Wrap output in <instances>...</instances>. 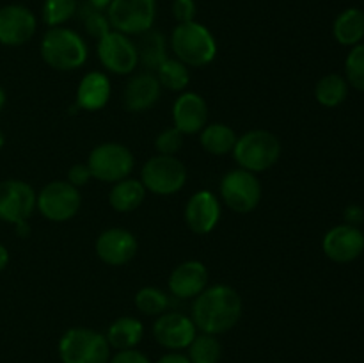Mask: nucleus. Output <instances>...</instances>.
Instances as JSON below:
<instances>
[{
  "instance_id": "obj_1",
  "label": "nucleus",
  "mask_w": 364,
  "mask_h": 363,
  "mask_svg": "<svg viewBox=\"0 0 364 363\" xmlns=\"http://www.w3.org/2000/svg\"><path fill=\"white\" fill-rule=\"evenodd\" d=\"M244 312L242 295L233 287L224 283L208 285L194 298L191 319L201 333L223 335L233 330Z\"/></svg>"
},
{
  "instance_id": "obj_2",
  "label": "nucleus",
  "mask_w": 364,
  "mask_h": 363,
  "mask_svg": "<svg viewBox=\"0 0 364 363\" xmlns=\"http://www.w3.org/2000/svg\"><path fill=\"white\" fill-rule=\"evenodd\" d=\"M174 57L188 68H205L217 57V41L208 27L199 21L178 23L171 32Z\"/></svg>"
},
{
  "instance_id": "obj_3",
  "label": "nucleus",
  "mask_w": 364,
  "mask_h": 363,
  "mask_svg": "<svg viewBox=\"0 0 364 363\" xmlns=\"http://www.w3.org/2000/svg\"><path fill=\"white\" fill-rule=\"evenodd\" d=\"M281 152L283 146L276 134L265 128H255L238 135L231 155L238 167L258 174L276 166L281 159Z\"/></svg>"
},
{
  "instance_id": "obj_4",
  "label": "nucleus",
  "mask_w": 364,
  "mask_h": 363,
  "mask_svg": "<svg viewBox=\"0 0 364 363\" xmlns=\"http://www.w3.org/2000/svg\"><path fill=\"white\" fill-rule=\"evenodd\" d=\"M87 43L77 31L68 27H52L41 39V57L57 71H75L87 60Z\"/></svg>"
},
{
  "instance_id": "obj_5",
  "label": "nucleus",
  "mask_w": 364,
  "mask_h": 363,
  "mask_svg": "<svg viewBox=\"0 0 364 363\" xmlns=\"http://www.w3.org/2000/svg\"><path fill=\"white\" fill-rule=\"evenodd\" d=\"M59 358L63 363H109L110 345L91 327H71L59 340Z\"/></svg>"
},
{
  "instance_id": "obj_6",
  "label": "nucleus",
  "mask_w": 364,
  "mask_h": 363,
  "mask_svg": "<svg viewBox=\"0 0 364 363\" xmlns=\"http://www.w3.org/2000/svg\"><path fill=\"white\" fill-rule=\"evenodd\" d=\"M141 182L155 196H173L187 184V167L176 155L149 157L141 167Z\"/></svg>"
},
{
  "instance_id": "obj_7",
  "label": "nucleus",
  "mask_w": 364,
  "mask_h": 363,
  "mask_svg": "<svg viewBox=\"0 0 364 363\" xmlns=\"http://www.w3.org/2000/svg\"><path fill=\"white\" fill-rule=\"evenodd\" d=\"M85 164L91 169L92 178L105 184H116L130 177L135 167V157L132 149L121 142H102L91 149Z\"/></svg>"
},
{
  "instance_id": "obj_8",
  "label": "nucleus",
  "mask_w": 364,
  "mask_h": 363,
  "mask_svg": "<svg viewBox=\"0 0 364 363\" xmlns=\"http://www.w3.org/2000/svg\"><path fill=\"white\" fill-rule=\"evenodd\" d=\"M219 192L228 209L237 214H251L262 201L263 187L258 174L235 167L223 177Z\"/></svg>"
},
{
  "instance_id": "obj_9",
  "label": "nucleus",
  "mask_w": 364,
  "mask_h": 363,
  "mask_svg": "<svg viewBox=\"0 0 364 363\" xmlns=\"http://www.w3.org/2000/svg\"><path fill=\"white\" fill-rule=\"evenodd\" d=\"M105 13L112 31L127 36H141L153 28L156 0H112Z\"/></svg>"
},
{
  "instance_id": "obj_10",
  "label": "nucleus",
  "mask_w": 364,
  "mask_h": 363,
  "mask_svg": "<svg viewBox=\"0 0 364 363\" xmlns=\"http://www.w3.org/2000/svg\"><path fill=\"white\" fill-rule=\"evenodd\" d=\"M82 206V196L77 187L68 180H55L46 184L36 199V210L52 223H66L73 219Z\"/></svg>"
},
{
  "instance_id": "obj_11",
  "label": "nucleus",
  "mask_w": 364,
  "mask_h": 363,
  "mask_svg": "<svg viewBox=\"0 0 364 363\" xmlns=\"http://www.w3.org/2000/svg\"><path fill=\"white\" fill-rule=\"evenodd\" d=\"M96 52L102 66L114 75H130L139 66L137 43L123 32L109 31L102 36Z\"/></svg>"
},
{
  "instance_id": "obj_12",
  "label": "nucleus",
  "mask_w": 364,
  "mask_h": 363,
  "mask_svg": "<svg viewBox=\"0 0 364 363\" xmlns=\"http://www.w3.org/2000/svg\"><path fill=\"white\" fill-rule=\"evenodd\" d=\"M34 189L21 180L0 182V221L11 224L27 223L36 210Z\"/></svg>"
},
{
  "instance_id": "obj_13",
  "label": "nucleus",
  "mask_w": 364,
  "mask_h": 363,
  "mask_svg": "<svg viewBox=\"0 0 364 363\" xmlns=\"http://www.w3.org/2000/svg\"><path fill=\"white\" fill-rule=\"evenodd\" d=\"M198 335L194 320L180 312H169L156 317L153 324V337L162 347L169 351H181L191 345Z\"/></svg>"
},
{
  "instance_id": "obj_14",
  "label": "nucleus",
  "mask_w": 364,
  "mask_h": 363,
  "mask_svg": "<svg viewBox=\"0 0 364 363\" xmlns=\"http://www.w3.org/2000/svg\"><path fill=\"white\" fill-rule=\"evenodd\" d=\"M98 258L110 267H121L132 262L139 251V241L130 230L107 228L95 242Z\"/></svg>"
},
{
  "instance_id": "obj_15",
  "label": "nucleus",
  "mask_w": 364,
  "mask_h": 363,
  "mask_svg": "<svg viewBox=\"0 0 364 363\" xmlns=\"http://www.w3.org/2000/svg\"><path fill=\"white\" fill-rule=\"evenodd\" d=\"M38 28V18L28 7L9 4L0 7V43L21 46L31 41Z\"/></svg>"
},
{
  "instance_id": "obj_16",
  "label": "nucleus",
  "mask_w": 364,
  "mask_h": 363,
  "mask_svg": "<svg viewBox=\"0 0 364 363\" xmlns=\"http://www.w3.org/2000/svg\"><path fill=\"white\" fill-rule=\"evenodd\" d=\"M223 214L220 199L212 191L194 192L185 205V224L196 235H208L217 228Z\"/></svg>"
},
{
  "instance_id": "obj_17",
  "label": "nucleus",
  "mask_w": 364,
  "mask_h": 363,
  "mask_svg": "<svg viewBox=\"0 0 364 363\" xmlns=\"http://www.w3.org/2000/svg\"><path fill=\"white\" fill-rule=\"evenodd\" d=\"M322 249L333 262L348 263L363 255L364 233L352 224H338L323 235Z\"/></svg>"
},
{
  "instance_id": "obj_18",
  "label": "nucleus",
  "mask_w": 364,
  "mask_h": 363,
  "mask_svg": "<svg viewBox=\"0 0 364 363\" xmlns=\"http://www.w3.org/2000/svg\"><path fill=\"white\" fill-rule=\"evenodd\" d=\"M210 109L199 93L185 91L173 103V127L183 135L199 134L208 125Z\"/></svg>"
},
{
  "instance_id": "obj_19",
  "label": "nucleus",
  "mask_w": 364,
  "mask_h": 363,
  "mask_svg": "<svg viewBox=\"0 0 364 363\" xmlns=\"http://www.w3.org/2000/svg\"><path fill=\"white\" fill-rule=\"evenodd\" d=\"M208 267L199 260H187L173 269L167 280L169 292L178 299H194L208 287Z\"/></svg>"
},
{
  "instance_id": "obj_20",
  "label": "nucleus",
  "mask_w": 364,
  "mask_h": 363,
  "mask_svg": "<svg viewBox=\"0 0 364 363\" xmlns=\"http://www.w3.org/2000/svg\"><path fill=\"white\" fill-rule=\"evenodd\" d=\"M160 95H162V85L156 75L151 71H142L135 73L124 85L123 105L132 114L148 112L159 103Z\"/></svg>"
},
{
  "instance_id": "obj_21",
  "label": "nucleus",
  "mask_w": 364,
  "mask_h": 363,
  "mask_svg": "<svg viewBox=\"0 0 364 363\" xmlns=\"http://www.w3.org/2000/svg\"><path fill=\"white\" fill-rule=\"evenodd\" d=\"M112 95V85L109 77L102 71H89L82 77L77 88V107L87 112L102 110L109 103Z\"/></svg>"
},
{
  "instance_id": "obj_22",
  "label": "nucleus",
  "mask_w": 364,
  "mask_h": 363,
  "mask_svg": "<svg viewBox=\"0 0 364 363\" xmlns=\"http://www.w3.org/2000/svg\"><path fill=\"white\" fill-rule=\"evenodd\" d=\"M146 192L148 191L141 180L128 177L112 184V189L109 192V205L119 214L134 212L144 203Z\"/></svg>"
},
{
  "instance_id": "obj_23",
  "label": "nucleus",
  "mask_w": 364,
  "mask_h": 363,
  "mask_svg": "<svg viewBox=\"0 0 364 363\" xmlns=\"http://www.w3.org/2000/svg\"><path fill=\"white\" fill-rule=\"evenodd\" d=\"M142 337H144V326H142L141 320L130 315L119 317V319L114 320L105 333L110 347L117 349V351L135 349L141 344Z\"/></svg>"
},
{
  "instance_id": "obj_24",
  "label": "nucleus",
  "mask_w": 364,
  "mask_h": 363,
  "mask_svg": "<svg viewBox=\"0 0 364 363\" xmlns=\"http://www.w3.org/2000/svg\"><path fill=\"white\" fill-rule=\"evenodd\" d=\"M237 139V132L224 123H208L199 132V142L203 149L213 157H223L233 152Z\"/></svg>"
},
{
  "instance_id": "obj_25",
  "label": "nucleus",
  "mask_w": 364,
  "mask_h": 363,
  "mask_svg": "<svg viewBox=\"0 0 364 363\" xmlns=\"http://www.w3.org/2000/svg\"><path fill=\"white\" fill-rule=\"evenodd\" d=\"M333 34L340 45L355 46L364 38V13L358 7L345 9L338 14L333 25Z\"/></svg>"
},
{
  "instance_id": "obj_26",
  "label": "nucleus",
  "mask_w": 364,
  "mask_h": 363,
  "mask_svg": "<svg viewBox=\"0 0 364 363\" xmlns=\"http://www.w3.org/2000/svg\"><path fill=\"white\" fill-rule=\"evenodd\" d=\"M348 95V82L338 73H329L315 85V98L323 107H338Z\"/></svg>"
},
{
  "instance_id": "obj_27",
  "label": "nucleus",
  "mask_w": 364,
  "mask_h": 363,
  "mask_svg": "<svg viewBox=\"0 0 364 363\" xmlns=\"http://www.w3.org/2000/svg\"><path fill=\"white\" fill-rule=\"evenodd\" d=\"M156 78H159L162 89H169L174 93H183L187 85L191 84V71L181 60L169 59L167 57L162 64L155 70Z\"/></svg>"
},
{
  "instance_id": "obj_28",
  "label": "nucleus",
  "mask_w": 364,
  "mask_h": 363,
  "mask_svg": "<svg viewBox=\"0 0 364 363\" xmlns=\"http://www.w3.org/2000/svg\"><path fill=\"white\" fill-rule=\"evenodd\" d=\"M139 50V63L144 64L148 70H156L164 60L166 56V41L164 36L156 31H148L141 34V41L137 43Z\"/></svg>"
},
{
  "instance_id": "obj_29",
  "label": "nucleus",
  "mask_w": 364,
  "mask_h": 363,
  "mask_svg": "<svg viewBox=\"0 0 364 363\" xmlns=\"http://www.w3.org/2000/svg\"><path fill=\"white\" fill-rule=\"evenodd\" d=\"M187 349L191 363H219L223 358V345L215 335H196Z\"/></svg>"
},
{
  "instance_id": "obj_30",
  "label": "nucleus",
  "mask_w": 364,
  "mask_h": 363,
  "mask_svg": "<svg viewBox=\"0 0 364 363\" xmlns=\"http://www.w3.org/2000/svg\"><path fill=\"white\" fill-rule=\"evenodd\" d=\"M135 306L141 313L149 317H159L169 310V295L156 287H142L137 290L134 299Z\"/></svg>"
},
{
  "instance_id": "obj_31",
  "label": "nucleus",
  "mask_w": 364,
  "mask_h": 363,
  "mask_svg": "<svg viewBox=\"0 0 364 363\" xmlns=\"http://www.w3.org/2000/svg\"><path fill=\"white\" fill-rule=\"evenodd\" d=\"M78 0H45L41 9V18L48 28L63 27L78 13Z\"/></svg>"
},
{
  "instance_id": "obj_32",
  "label": "nucleus",
  "mask_w": 364,
  "mask_h": 363,
  "mask_svg": "<svg viewBox=\"0 0 364 363\" xmlns=\"http://www.w3.org/2000/svg\"><path fill=\"white\" fill-rule=\"evenodd\" d=\"M78 13H80L82 20H84L85 31H87V34L92 36V38L100 39L102 36H105L107 32L112 31L105 11L95 9V7H91L85 2L84 6H78Z\"/></svg>"
},
{
  "instance_id": "obj_33",
  "label": "nucleus",
  "mask_w": 364,
  "mask_h": 363,
  "mask_svg": "<svg viewBox=\"0 0 364 363\" xmlns=\"http://www.w3.org/2000/svg\"><path fill=\"white\" fill-rule=\"evenodd\" d=\"M345 73L352 88L364 91V43H359L350 50L345 60Z\"/></svg>"
},
{
  "instance_id": "obj_34",
  "label": "nucleus",
  "mask_w": 364,
  "mask_h": 363,
  "mask_svg": "<svg viewBox=\"0 0 364 363\" xmlns=\"http://www.w3.org/2000/svg\"><path fill=\"white\" fill-rule=\"evenodd\" d=\"M181 146H183V134L174 127L162 130L155 139V148L160 155H176Z\"/></svg>"
},
{
  "instance_id": "obj_35",
  "label": "nucleus",
  "mask_w": 364,
  "mask_h": 363,
  "mask_svg": "<svg viewBox=\"0 0 364 363\" xmlns=\"http://www.w3.org/2000/svg\"><path fill=\"white\" fill-rule=\"evenodd\" d=\"M196 14H198L196 0H173V16L176 18L178 23L196 20Z\"/></svg>"
},
{
  "instance_id": "obj_36",
  "label": "nucleus",
  "mask_w": 364,
  "mask_h": 363,
  "mask_svg": "<svg viewBox=\"0 0 364 363\" xmlns=\"http://www.w3.org/2000/svg\"><path fill=\"white\" fill-rule=\"evenodd\" d=\"M91 178L92 174L87 164H73V166L70 167V171H68V182L77 189L87 185Z\"/></svg>"
},
{
  "instance_id": "obj_37",
  "label": "nucleus",
  "mask_w": 364,
  "mask_h": 363,
  "mask_svg": "<svg viewBox=\"0 0 364 363\" xmlns=\"http://www.w3.org/2000/svg\"><path fill=\"white\" fill-rule=\"evenodd\" d=\"M109 363H151L144 352L137 351V349H124V351H117Z\"/></svg>"
},
{
  "instance_id": "obj_38",
  "label": "nucleus",
  "mask_w": 364,
  "mask_h": 363,
  "mask_svg": "<svg viewBox=\"0 0 364 363\" xmlns=\"http://www.w3.org/2000/svg\"><path fill=\"white\" fill-rule=\"evenodd\" d=\"M345 221L347 224H352V226H358L364 221V210L359 205H350L345 210Z\"/></svg>"
},
{
  "instance_id": "obj_39",
  "label": "nucleus",
  "mask_w": 364,
  "mask_h": 363,
  "mask_svg": "<svg viewBox=\"0 0 364 363\" xmlns=\"http://www.w3.org/2000/svg\"><path fill=\"white\" fill-rule=\"evenodd\" d=\"M156 363H191V359H188V356L181 354V352L173 351L164 354L162 358H159V362Z\"/></svg>"
},
{
  "instance_id": "obj_40",
  "label": "nucleus",
  "mask_w": 364,
  "mask_h": 363,
  "mask_svg": "<svg viewBox=\"0 0 364 363\" xmlns=\"http://www.w3.org/2000/svg\"><path fill=\"white\" fill-rule=\"evenodd\" d=\"M7 263H9V251H7L6 246L0 244V273L6 269Z\"/></svg>"
},
{
  "instance_id": "obj_41",
  "label": "nucleus",
  "mask_w": 364,
  "mask_h": 363,
  "mask_svg": "<svg viewBox=\"0 0 364 363\" xmlns=\"http://www.w3.org/2000/svg\"><path fill=\"white\" fill-rule=\"evenodd\" d=\"M110 2H112V0H87L89 6L95 7V9L98 11H107V7L110 6Z\"/></svg>"
},
{
  "instance_id": "obj_42",
  "label": "nucleus",
  "mask_w": 364,
  "mask_h": 363,
  "mask_svg": "<svg viewBox=\"0 0 364 363\" xmlns=\"http://www.w3.org/2000/svg\"><path fill=\"white\" fill-rule=\"evenodd\" d=\"M4 105H6V91H4V88L0 85V110L4 109Z\"/></svg>"
},
{
  "instance_id": "obj_43",
  "label": "nucleus",
  "mask_w": 364,
  "mask_h": 363,
  "mask_svg": "<svg viewBox=\"0 0 364 363\" xmlns=\"http://www.w3.org/2000/svg\"><path fill=\"white\" fill-rule=\"evenodd\" d=\"M4 142H6V139H4V134H2V132H0V149L4 148Z\"/></svg>"
}]
</instances>
